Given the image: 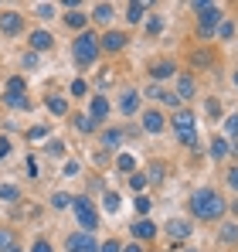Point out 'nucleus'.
I'll return each instance as SVG.
<instances>
[{
    "label": "nucleus",
    "mask_w": 238,
    "mask_h": 252,
    "mask_svg": "<svg viewBox=\"0 0 238 252\" xmlns=\"http://www.w3.org/2000/svg\"><path fill=\"white\" fill-rule=\"evenodd\" d=\"M72 208H75V215H79V221H82V228H85V232H92V228L99 225V211L92 208V201H89V198H75V201H72Z\"/></svg>",
    "instance_id": "20e7f679"
},
{
    "label": "nucleus",
    "mask_w": 238,
    "mask_h": 252,
    "mask_svg": "<svg viewBox=\"0 0 238 252\" xmlns=\"http://www.w3.org/2000/svg\"><path fill=\"white\" fill-rule=\"evenodd\" d=\"M75 126H79L82 133H92V129H95V123H92V116H75Z\"/></svg>",
    "instance_id": "b1692460"
},
{
    "label": "nucleus",
    "mask_w": 238,
    "mask_h": 252,
    "mask_svg": "<svg viewBox=\"0 0 238 252\" xmlns=\"http://www.w3.org/2000/svg\"><path fill=\"white\" fill-rule=\"evenodd\" d=\"M41 136H48V126H34L31 129V140H41Z\"/></svg>",
    "instance_id": "ea45409f"
},
{
    "label": "nucleus",
    "mask_w": 238,
    "mask_h": 252,
    "mask_svg": "<svg viewBox=\"0 0 238 252\" xmlns=\"http://www.w3.org/2000/svg\"><path fill=\"white\" fill-rule=\"evenodd\" d=\"M160 177H163V164H153L150 174H147V181H160Z\"/></svg>",
    "instance_id": "f704fd0d"
},
{
    "label": "nucleus",
    "mask_w": 238,
    "mask_h": 252,
    "mask_svg": "<svg viewBox=\"0 0 238 252\" xmlns=\"http://www.w3.org/2000/svg\"><path fill=\"white\" fill-rule=\"evenodd\" d=\"M235 85H238V72H235Z\"/></svg>",
    "instance_id": "864d4df0"
},
{
    "label": "nucleus",
    "mask_w": 238,
    "mask_h": 252,
    "mask_svg": "<svg viewBox=\"0 0 238 252\" xmlns=\"http://www.w3.org/2000/svg\"><path fill=\"white\" fill-rule=\"evenodd\" d=\"M119 109H122V116H133V113L140 109V95H136V92H126V95L119 99Z\"/></svg>",
    "instance_id": "1a4fd4ad"
},
{
    "label": "nucleus",
    "mask_w": 238,
    "mask_h": 252,
    "mask_svg": "<svg viewBox=\"0 0 238 252\" xmlns=\"http://www.w3.org/2000/svg\"><path fill=\"white\" fill-rule=\"evenodd\" d=\"M119 143H122V133H119V129L102 133V147H106V150H113V147H119Z\"/></svg>",
    "instance_id": "a211bd4d"
},
{
    "label": "nucleus",
    "mask_w": 238,
    "mask_h": 252,
    "mask_svg": "<svg viewBox=\"0 0 238 252\" xmlns=\"http://www.w3.org/2000/svg\"><path fill=\"white\" fill-rule=\"evenodd\" d=\"M0 198L3 201H17V188L14 184H0Z\"/></svg>",
    "instance_id": "5701e85b"
},
{
    "label": "nucleus",
    "mask_w": 238,
    "mask_h": 252,
    "mask_svg": "<svg viewBox=\"0 0 238 252\" xmlns=\"http://www.w3.org/2000/svg\"><path fill=\"white\" fill-rule=\"evenodd\" d=\"M31 252H51V246H48L44 239H38V242H34V249H31Z\"/></svg>",
    "instance_id": "c03bdc74"
},
{
    "label": "nucleus",
    "mask_w": 238,
    "mask_h": 252,
    "mask_svg": "<svg viewBox=\"0 0 238 252\" xmlns=\"http://www.w3.org/2000/svg\"><path fill=\"white\" fill-rule=\"evenodd\" d=\"M133 235H136V239H153V235H157V225L147 221V218H140V221L133 225Z\"/></svg>",
    "instance_id": "9d476101"
},
{
    "label": "nucleus",
    "mask_w": 238,
    "mask_h": 252,
    "mask_svg": "<svg viewBox=\"0 0 238 252\" xmlns=\"http://www.w3.org/2000/svg\"><path fill=\"white\" fill-rule=\"evenodd\" d=\"M225 154H228V140H214V143H211V157H218V160H221Z\"/></svg>",
    "instance_id": "412c9836"
},
{
    "label": "nucleus",
    "mask_w": 238,
    "mask_h": 252,
    "mask_svg": "<svg viewBox=\"0 0 238 252\" xmlns=\"http://www.w3.org/2000/svg\"><path fill=\"white\" fill-rule=\"evenodd\" d=\"M72 95H85V82H72Z\"/></svg>",
    "instance_id": "a18cd8bd"
},
{
    "label": "nucleus",
    "mask_w": 238,
    "mask_h": 252,
    "mask_svg": "<svg viewBox=\"0 0 238 252\" xmlns=\"http://www.w3.org/2000/svg\"><path fill=\"white\" fill-rule=\"evenodd\" d=\"M102 252H122V249H119V242H106V246H102Z\"/></svg>",
    "instance_id": "de8ad7c7"
},
{
    "label": "nucleus",
    "mask_w": 238,
    "mask_h": 252,
    "mask_svg": "<svg viewBox=\"0 0 238 252\" xmlns=\"http://www.w3.org/2000/svg\"><path fill=\"white\" fill-rule=\"evenodd\" d=\"M75 58H79L82 65H89V62H95V55H99V41H95V34H79V41H75Z\"/></svg>",
    "instance_id": "7ed1b4c3"
},
{
    "label": "nucleus",
    "mask_w": 238,
    "mask_h": 252,
    "mask_svg": "<svg viewBox=\"0 0 238 252\" xmlns=\"http://www.w3.org/2000/svg\"><path fill=\"white\" fill-rule=\"evenodd\" d=\"M106 113H109L106 95H95V99H92V120H106Z\"/></svg>",
    "instance_id": "dca6fc26"
},
{
    "label": "nucleus",
    "mask_w": 238,
    "mask_h": 252,
    "mask_svg": "<svg viewBox=\"0 0 238 252\" xmlns=\"http://www.w3.org/2000/svg\"><path fill=\"white\" fill-rule=\"evenodd\" d=\"M184 252H198V249H184Z\"/></svg>",
    "instance_id": "603ef678"
},
{
    "label": "nucleus",
    "mask_w": 238,
    "mask_h": 252,
    "mask_svg": "<svg viewBox=\"0 0 238 252\" xmlns=\"http://www.w3.org/2000/svg\"><path fill=\"white\" fill-rule=\"evenodd\" d=\"M92 160H95V164H106V160H109V154H106V150H95V154H92Z\"/></svg>",
    "instance_id": "79ce46f5"
},
{
    "label": "nucleus",
    "mask_w": 238,
    "mask_h": 252,
    "mask_svg": "<svg viewBox=\"0 0 238 252\" xmlns=\"http://www.w3.org/2000/svg\"><path fill=\"white\" fill-rule=\"evenodd\" d=\"M68 252H99V246H95L92 232H75L68 239Z\"/></svg>",
    "instance_id": "423d86ee"
},
{
    "label": "nucleus",
    "mask_w": 238,
    "mask_h": 252,
    "mask_svg": "<svg viewBox=\"0 0 238 252\" xmlns=\"http://www.w3.org/2000/svg\"><path fill=\"white\" fill-rule=\"evenodd\" d=\"M92 21H95V24H109V21H113V3H99V7L92 10Z\"/></svg>",
    "instance_id": "2eb2a0df"
},
{
    "label": "nucleus",
    "mask_w": 238,
    "mask_h": 252,
    "mask_svg": "<svg viewBox=\"0 0 238 252\" xmlns=\"http://www.w3.org/2000/svg\"><path fill=\"white\" fill-rule=\"evenodd\" d=\"M21 24H24L21 14H0V31H3V34H17Z\"/></svg>",
    "instance_id": "0eeeda50"
},
{
    "label": "nucleus",
    "mask_w": 238,
    "mask_h": 252,
    "mask_svg": "<svg viewBox=\"0 0 238 252\" xmlns=\"http://www.w3.org/2000/svg\"><path fill=\"white\" fill-rule=\"evenodd\" d=\"M225 133L238 140V116H228V120H225Z\"/></svg>",
    "instance_id": "a878e982"
},
{
    "label": "nucleus",
    "mask_w": 238,
    "mask_h": 252,
    "mask_svg": "<svg viewBox=\"0 0 238 252\" xmlns=\"http://www.w3.org/2000/svg\"><path fill=\"white\" fill-rule=\"evenodd\" d=\"M129 184H133V191H143V188H147V177H143V174H133Z\"/></svg>",
    "instance_id": "2f4dec72"
},
{
    "label": "nucleus",
    "mask_w": 238,
    "mask_h": 252,
    "mask_svg": "<svg viewBox=\"0 0 238 252\" xmlns=\"http://www.w3.org/2000/svg\"><path fill=\"white\" fill-rule=\"evenodd\" d=\"M51 14H55V7H51V3H38V17H44V21H48Z\"/></svg>",
    "instance_id": "c9c22d12"
},
{
    "label": "nucleus",
    "mask_w": 238,
    "mask_h": 252,
    "mask_svg": "<svg viewBox=\"0 0 238 252\" xmlns=\"http://www.w3.org/2000/svg\"><path fill=\"white\" fill-rule=\"evenodd\" d=\"M133 167H136V160H133L129 154H122V157H119V170H122V174H129Z\"/></svg>",
    "instance_id": "cd10ccee"
},
{
    "label": "nucleus",
    "mask_w": 238,
    "mask_h": 252,
    "mask_svg": "<svg viewBox=\"0 0 238 252\" xmlns=\"http://www.w3.org/2000/svg\"><path fill=\"white\" fill-rule=\"evenodd\" d=\"M122 252H140V246H126V249H122Z\"/></svg>",
    "instance_id": "8fccbe9b"
},
{
    "label": "nucleus",
    "mask_w": 238,
    "mask_h": 252,
    "mask_svg": "<svg viewBox=\"0 0 238 252\" xmlns=\"http://www.w3.org/2000/svg\"><path fill=\"white\" fill-rule=\"evenodd\" d=\"M7 92L21 95V92H24V82H21V79H10V82H7Z\"/></svg>",
    "instance_id": "473e14b6"
},
{
    "label": "nucleus",
    "mask_w": 238,
    "mask_h": 252,
    "mask_svg": "<svg viewBox=\"0 0 238 252\" xmlns=\"http://www.w3.org/2000/svg\"><path fill=\"white\" fill-rule=\"evenodd\" d=\"M136 208L147 215V211H150V198H143V194H140V198H136Z\"/></svg>",
    "instance_id": "58836bf2"
},
{
    "label": "nucleus",
    "mask_w": 238,
    "mask_h": 252,
    "mask_svg": "<svg viewBox=\"0 0 238 252\" xmlns=\"http://www.w3.org/2000/svg\"><path fill=\"white\" fill-rule=\"evenodd\" d=\"M218 34H221V38H232V34H235V24H228V21H225V24L218 28Z\"/></svg>",
    "instance_id": "4c0bfd02"
},
{
    "label": "nucleus",
    "mask_w": 238,
    "mask_h": 252,
    "mask_svg": "<svg viewBox=\"0 0 238 252\" xmlns=\"http://www.w3.org/2000/svg\"><path fill=\"white\" fill-rule=\"evenodd\" d=\"M7 106H21V109H24V106H28V99H24V95H14V92H7Z\"/></svg>",
    "instance_id": "7c9ffc66"
},
{
    "label": "nucleus",
    "mask_w": 238,
    "mask_h": 252,
    "mask_svg": "<svg viewBox=\"0 0 238 252\" xmlns=\"http://www.w3.org/2000/svg\"><path fill=\"white\" fill-rule=\"evenodd\" d=\"M167 232L180 242V239H187L191 235V221H184V218H174V221H167Z\"/></svg>",
    "instance_id": "6e6552de"
},
{
    "label": "nucleus",
    "mask_w": 238,
    "mask_h": 252,
    "mask_svg": "<svg viewBox=\"0 0 238 252\" xmlns=\"http://www.w3.org/2000/svg\"><path fill=\"white\" fill-rule=\"evenodd\" d=\"M48 154H51V157H61V154H65V147H61L58 140H51V143H48Z\"/></svg>",
    "instance_id": "72a5a7b5"
},
{
    "label": "nucleus",
    "mask_w": 238,
    "mask_h": 252,
    "mask_svg": "<svg viewBox=\"0 0 238 252\" xmlns=\"http://www.w3.org/2000/svg\"><path fill=\"white\" fill-rule=\"evenodd\" d=\"M7 150H10V143H7V140H0V160L7 157Z\"/></svg>",
    "instance_id": "09e8293b"
},
{
    "label": "nucleus",
    "mask_w": 238,
    "mask_h": 252,
    "mask_svg": "<svg viewBox=\"0 0 238 252\" xmlns=\"http://www.w3.org/2000/svg\"><path fill=\"white\" fill-rule=\"evenodd\" d=\"M201 10V34H211L214 28H218V17H221V7H214V3H194Z\"/></svg>",
    "instance_id": "39448f33"
},
{
    "label": "nucleus",
    "mask_w": 238,
    "mask_h": 252,
    "mask_svg": "<svg viewBox=\"0 0 238 252\" xmlns=\"http://www.w3.org/2000/svg\"><path fill=\"white\" fill-rule=\"evenodd\" d=\"M191 211H194V218L214 221V218H221V215L228 211V205L221 201V194H218V191L201 188V191H194V198H191Z\"/></svg>",
    "instance_id": "f257e3e1"
},
{
    "label": "nucleus",
    "mask_w": 238,
    "mask_h": 252,
    "mask_svg": "<svg viewBox=\"0 0 238 252\" xmlns=\"http://www.w3.org/2000/svg\"><path fill=\"white\" fill-rule=\"evenodd\" d=\"M147 14V3H129V10H126V21H140Z\"/></svg>",
    "instance_id": "6ab92c4d"
},
{
    "label": "nucleus",
    "mask_w": 238,
    "mask_h": 252,
    "mask_svg": "<svg viewBox=\"0 0 238 252\" xmlns=\"http://www.w3.org/2000/svg\"><path fill=\"white\" fill-rule=\"evenodd\" d=\"M65 174H68V177H75V174H79V164H75V160H72V164H65Z\"/></svg>",
    "instance_id": "49530a36"
},
{
    "label": "nucleus",
    "mask_w": 238,
    "mask_h": 252,
    "mask_svg": "<svg viewBox=\"0 0 238 252\" xmlns=\"http://www.w3.org/2000/svg\"><path fill=\"white\" fill-rule=\"evenodd\" d=\"M160 28H163V24H160V17H150V21H147V34H157Z\"/></svg>",
    "instance_id": "e433bc0d"
},
{
    "label": "nucleus",
    "mask_w": 238,
    "mask_h": 252,
    "mask_svg": "<svg viewBox=\"0 0 238 252\" xmlns=\"http://www.w3.org/2000/svg\"><path fill=\"white\" fill-rule=\"evenodd\" d=\"M51 205H55V208H68V205H72V198H68V194H61V191H58V194H55V198H51Z\"/></svg>",
    "instance_id": "c85d7f7f"
},
{
    "label": "nucleus",
    "mask_w": 238,
    "mask_h": 252,
    "mask_svg": "<svg viewBox=\"0 0 238 252\" xmlns=\"http://www.w3.org/2000/svg\"><path fill=\"white\" fill-rule=\"evenodd\" d=\"M65 21H68V28H82V24H85V14H79V10H72V14H68Z\"/></svg>",
    "instance_id": "bb28decb"
},
{
    "label": "nucleus",
    "mask_w": 238,
    "mask_h": 252,
    "mask_svg": "<svg viewBox=\"0 0 238 252\" xmlns=\"http://www.w3.org/2000/svg\"><path fill=\"white\" fill-rule=\"evenodd\" d=\"M143 129H147V133H160V129H163V116H160L157 109H150V113L143 116Z\"/></svg>",
    "instance_id": "9b49d317"
},
{
    "label": "nucleus",
    "mask_w": 238,
    "mask_h": 252,
    "mask_svg": "<svg viewBox=\"0 0 238 252\" xmlns=\"http://www.w3.org/2000/svg\"><path fill=\"white\" fill-rule=\"evenodd\" d=\"M10 242H14V232L0 228V252H7V249H10Z\"/></svg>",
    "instance_id": "393cba45"
},
{
    "label": "nucleus",
    "mask_w": 238,
    "mask_h": 252,
    "mask_svg": "<svg viewBox=\"0 0 238 252\" xmlns=\"http://www.w3.org/2000/svg\"><path fill=\"white\" fill-rule=\"evenodd\" d=\"M147 95H150V99H160V95H163V89H160V85H153V82H150V89H147Z\"/></svg>",
    "instance_id": "a19ab883"
},
{
    "label": "nucleus",
    "mask_w": 238,
    "mask_h": 252,
    "mask_svg": "<svg viewBox=\"0 0 238 252\" xmlns=\"http://www.w3.org/2000/svg\"><path fill=\"white\" fill-rule=\"evenodd\" d=\"M167 75H174V62H160L153 68V79H167Z\"/></svg>",
    "instance_id": "aec40b11"
},
{
    "label": "nucleus",
    "mask_w": 238,
    "mask_h": 252,
    "mask_svg": "<svg viewBox=\"0 0 238 252\" xmlns=\"http://www.w3.org/2000/svg\"><path fill=\"white\" fill-rule=\"evenodd\" d=\"M106 211H119V194H116V191L106 194Z\"/></svg>",
    "instance_id": "c756f323"
},
{
    "label": "nucleus",
    "mask_w": 238,
    "mask_h": 252,
    "mask_svg": "<svg viewBox=\"0 0 238 252\" xmlns=\"http://www.w3.org/2000/svg\"><path fill=\"white\" fill-rule=\"evenodd\" d=\"M7 252H21V249H17V246H10V249H7Z\"/></svg>",
    "instance_id": "3c124183"
},
{
    "label": "nucleus",
    "mask_w": 238,
    "mask_h": 252,
    "mask_svg": "<svg viewBox=\"0 0 238 252\" xmlns=\"http://www.w3.org/2000/svg\"><path fill=\"white\" fill-rule=\"evenodd\" d=\"M122 44H126V34H119V31H109V34L102 38V48H106V51H119Z\"/></svg>",
    "instance_id": "4468645a"
},
{
    "label": "nucleus",
    "mask_w": 238,
    "mask_h": 252,
    "mask_svg": "<svg viewBox=\"0 0 238 252\" xmlns=\"http://www.w3.org/2000/svg\"><path fill=\"white\" fill-rule=\"evenodd\" d=\"M221 242H238V225H225L221 228Z\"/></svg>",
    "instance_id": "4be33fe9"
},
{
    "label": "nucleus",
    "mask_w": 238,
    "mask_h": 252,
    "mask_svg": "<svg viewBox=\"0 0 238 252\" xmlns=\"http://www.w3.org/2000/svg\"><path fill=\"white\" fill-rule=\"evenodd\" d=\"M228 184H232V188L238 191V167H232V170H228Z\"/></svg>",
    "instance_id": "37998d69"
},
{
    "label": "nucleus",
    "mask_w": 238,
    "mask_h": 252,
    "mask_svg": "<svg viewBox=\"0 0 238 252\" xmlns=\"http://www.w3.org/2000/svg\"><path fill=\"white\" fill-rule=\"evenodd\" d=\"M51 44H55V38H51L48 31H34V34H31V48H34V51H48Z\"/></svg>",
    "instance_id": "f8f14e48"
},
{
    "label": "nucleus",
    "mask_w": 238,
    "mask_h": 252,
    "mask_svg": "<svg viewBox=\"0 0 238 252\" xmlns=\"http://www.w3.org/2000/svg\"><path fill=\"white\" fill-rule=\"evenodd\" d=\"M194 95V79L191 75H180L177 79V99H191Z\"/></svg>",
    "instance_id": "ddd939ff"
},
{
    "label": "nucleus",
    "mask_w": 238,
    "mask_h": 252,
    "mask_svg": "<svg viewBox=\"0 0 238 252\" xmlns=\"http://www.w3.org/2000/svg\"><path fill=\"white\" fill-rule=\"evenodd\" d=\"M48 109H51L55 116H65V113H68V99H61V95H51V99H48Z\"/></svg>",
    "instance_id": "f3484780"
},
{
    "label": "nucleus",
    "mask_w": 238,
    "mask_h": 252,
    "mask_svg": "<svg viewBox=\"0 0 238 252\" xmlns=\"http://www.w3.org/2000/svg\"><path fill=\"white\" fill-rule=\"evenodd\" d=\"M174 129H177V140H180V143H187V147H194V143H198L194 116H191V113H177V116H174Z\"/></svg>",
    "instance_id": "f03ea898"
}]
</instances>
